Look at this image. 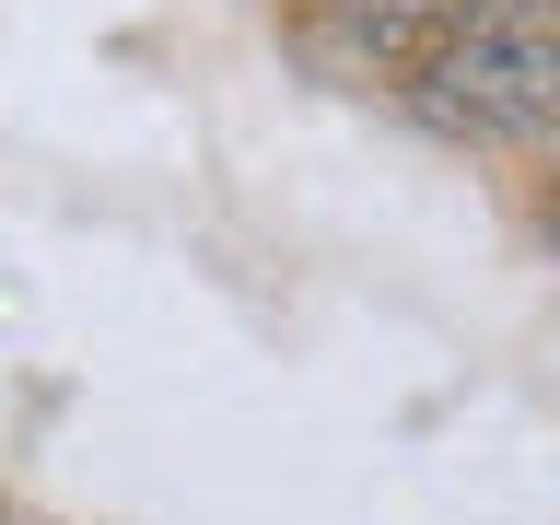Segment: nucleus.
<instances>
[{"instance_id":"1","label":"nucleus","mask_w":560,"mask_h":525,"mask_svg":"<svg viewBox=\"0 0 560 525\" xmlns=\"http://www.w3.org/2000/svg\"><path fill=\"white\" fill-rule=\"evenodd\" d=\"M455 140H560V0H502L409 82Z\"/></svg>"}]
</instances>
